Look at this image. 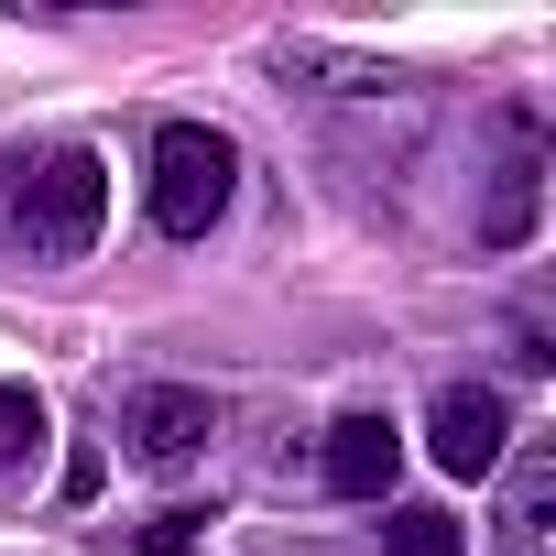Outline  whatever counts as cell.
Listing matches in <instances>:
<instances>
[{"label": "cell", "instance_id": "obj_5", "mask_svg": "<svg viewBox=\"0 0 556 556\" xmlns=\"http://www.w3.org/2000/svg\"><path fill=\"white\" fill-rule=\"evenodd\" d=\"M317 469H328V491H339V502H382V491H393V469H404V437H393V415H339Z\"/></svg>", "mask_w": 556, "mask_h": 556}, {"label": "cell", "instance_id": "obj_4", "mask_svg": "<svg viewBox=\"0 0 556 556\" xmlns=\"http://www.w3.org/2000/svg\"><path fill=\"white\" fill-rule=\"evenodd\" d=\"M121 437H131L142 469H186V458L218 437V404H207L197 382H142V393L121 404Z\"/></svg>", "mask_w": 556, "mask_h": 556}, {"label": "cell", "instance_id": "obj_2", "mask_svg": "<svg viewBox=\"0 0 556 556\" xmlns=\"http://www.w3.org/2000/svg\"><path fill=\"white\" fill-rule=\"evenodd\" d=\"M229 186H240V142L229 131H207V121H164L153 131V229L164 240H207Z\"/></svg>", "mask_w": 556, "mask_h": 556}, {"label": "cell", "instance_id": "obj_1", "mask_svg": "<svg viewBox=\"0 0 556 556\" xmlns=\"http://www.w3.org/2000/svg\"><path fill=\"white\" fill-rule=\"evenodd\" d=\"M110 229V164L88 142H55L45 164H23L12 186V251L23 262H88Z\"/></svg>", "mask_w": 556, "mask_h": 556}, {"label": "cell", "instance_id": "obj_8", "mask_svg": "<svg viewBox=\"0 0 556 556\" xmlns=\"http://www.w3.org/2000/svg\"><path fill=\"white\" fill-rule=\"evenodd\" d=\"M382 556H469V534H458V513L404 502V513H382Z\"/></svg>", "mask_w": 556, "mask_h": 556}, {"label": "cell", "instance_id": "obj_9", "mask_svg": "<svg viewBox=\"0 0 556 556\" xmlns=\"http://www.w3.org/2000/svg\"><path fill=\"white\" fill-rule=\"evenodd\" d=\"M34 447H45V404H34L23 382H0V469L34 458Z\"/></svg>", "mask_w": 556, "mask_h": 556}, {"label": "cell", "instance_id": "obj_11", "mask_svg": "<svg viewBox=\"0 0 556 556\" xmlns=\"http://www.w3.org/2000/svg\"><path fill=\"white\" fill-rule=\"evenodd\" d=\"M99 480H110V458H99V447H77V458H66V502H88Z\"/></svg>", "mask_w": 556, "mask_h": 556}, {"label": "cell", "instance_id": "obj_7", "mask_svg": "<svg viewBox=\"0 0 556 556\" xmlns=\"http://www.w3.org/2000/svg\"><path fill=\"white\" fill-rule=\"evenodd\" d=\"M556 458L545 447H523L513 458V480H502V556H556Z\"/></svg>", "mask_w": 556, "mask_h": 556}, {"label": "cell", "instance_id": "obj_6", "mask_svg": "<svg viewBox=\"0 0 556 556\" xmlns=\"http://www.w3.org/2000/svg\"><path fill=\"white\" fill-rule=\"evenodd\" d=\"M534 197H545V153H534V121H513V153H502V175H491V207H480V240H491V251L534 240Z\"/></svg>", "mask_w": 556, "mask_h": 556}, {"label": "cell", "instance_id": "obj_3", "mask_svg": "<svg viewBox=\"0 0 556 556\" xmlns=\"http://www.w3.org/2000/svg\"><path fill=\"white\" fill-rule=\"evenodd\" d=\"M426 447H437L447 480H491V469L513 458V404H502L491 382H447L437 415H426Z\"/></svg>", "mask_w": 556, "mask_h": 556}, {"label": "cell", "instance_id": "obj_10", "mask_svg": "<svg viewBox=\"0 0 556 556\" xmlns=\"http://www.w3.org/2000/svg\"><path fill=\"white\" fill-rule=\"evenodd\" d=\"M197 523H207V513H186V502H175V513H153V534H142V556H186V545H197Z\"/></svg>", "mask_w": 556, "mask_h": 556}]
</instances>
